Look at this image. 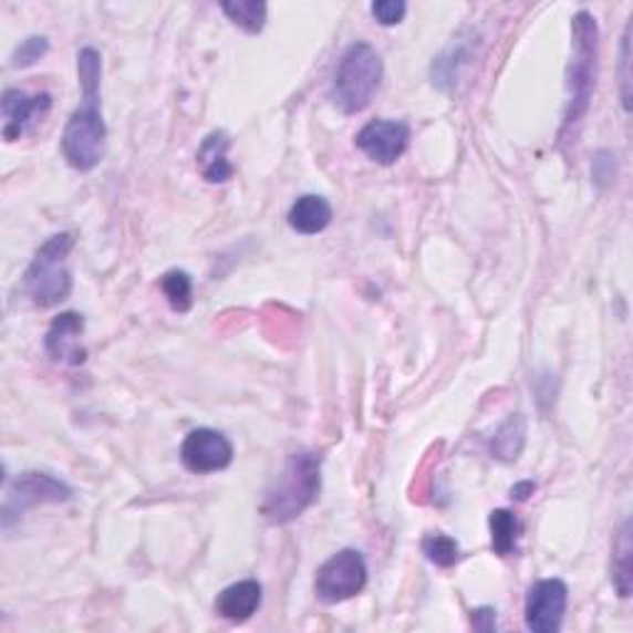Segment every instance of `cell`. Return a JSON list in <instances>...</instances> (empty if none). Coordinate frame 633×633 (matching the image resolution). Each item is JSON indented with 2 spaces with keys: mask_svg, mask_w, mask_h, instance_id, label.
Here are the masks:
<instances>
[{
  "mask_svg": "<svg viewBox=\"0 0 633 633\" xmlns=\"http://www.w3.org/2000/svg\"><path fill=\"white\" fill-rule=\"evenodd\" d=\"M220 10L230 18V23L250 35H258L266 28L268 6L260 3V0H234V3L220 6Z\"/></svg>",
  "mask_w": 633,
  "mask_h": 633,
  "instance_id": "obj_19",
  "label": "cell"
},
{
  "mask_svg": "<svg viewBox=\"0 0 633 633\" xmlns=\"http://www.w3.org/2000/svg\"><path fill=\"white\" fill-rule=\"evenodd\" d=\"M372 15L382 25H398L406 15V3L404 0H376L372 3Z\"/></svg>",
  "mask_w": 633,
  "mask_h": 633,
  "instance_id": "obj_23",
  "label": "cell"
},
{
  "mask_svg": "<svg viewBox=\"0 0 633 633\" xmlns=\"http://www.w3.org/2000/svg\"><path fill=\"white\" fill-rule=\"evenodd\" d=\"M631 23L624 30V40H621V100H624V110L631 112Z\"/></svg>",
  "mask_w": 633,
  "mask_h": 633,
  "instance_id": "obj_24",
  "label": "cell"
},
{
  "mask_svg": "<svg viewBox=\"0 0 633 633\" xmlns=\"http://www.w3.org/2000/svg\"><path fill=\"white\" fill-rule=\"evenodd\" d=\"M569 604V589L562 579H540L525 599V624L532 633H557Z\"/></svg>",
  "mask_w": 633,
  "mask_h": 633,
  "instance_id": "obj_8",
  "label": "cell"
},
{
  "mask_svg": "<svg viewBox=\"0 0 633 633\" xmlns=\"http://www.w3.org/2000/svg\"><path fill=\"white\" fill-rule=\"evenodd\" d=\"M162 292L174 312H188L194 304V280L186 270H168L162 278Z\"/></svg>",
  "mask_w": 633,
  "mask_h": 633,
  "instance_id": "obj_20",
  "label": "cell"
},
{
  "mask_svg": "<svg viewBox=\"0 0 633 633\" xmlns=\"http://www.w3.org/2000/svg\"><path fill=\"white\" fill-rule=\"evenodd\" d=\"M421 550H424V554L430 564L443 567V569L453 567L460 559V544L453 540L450 535H443V532L424 537V542H421Z\"/></svg>",
  "mask_w": 633,
  "mask_h": 633,
  "instance_id": "obj_21",
  "label": "cell"
},
{
  "mask_svg": "<svg viewBox=\"0 0 633 633\" xmlns=\"http://www.w3.org/2000/svg\"><path fill=\"white\" fill-rule=\"evenodd\" d=\"M262 604V587L256 579H246V582H236L226 587L216 599V614L234 624L248 621Z\"/></svg>",
  "mask_w": 633,
  "mask_h": 633,
  "instance_id": "obj_13",
  "label": "cell"
},
{
  "mask_svg": "<svg viewBox=\"0 0 633 633\" xmlns=\"http://www.w3.org/2000/svg\"><path fill=\"white\" fill-rule=\"evenodd\" d=\"M52 107V97L48 92L40 94H30L20 92V90H6L3 100H0V110H3V136L6 142H18L20 136L25 132L33 129L38 122H42V117L50 112Z\"/></svg>",
  "mask_w": 633,
  "mask_h": 633,
  "instance_id": "obj_11",
  "label": "cell"
},
{
  "mask_svg": "<svg viewBox=\"0 0 633 633\" xmlns=\"http://www.w3.org/2000/svg\"><path fill=\"white\" fill-rule=\"evenodd\" d=\"M322 488V458L312 450L292 453L266 490L260 512L272 525H288L310 508Z\"/></svg>",
  "mask_w": 633,
  "mask_h": 633,
  "instance_id": "obj_2",
  "label": "cell"
},
{
  "mask_svg": "<svg viewBox=\"0 0 633 633\" xmlns=\"http://www.w3.org/2000/svg\"><path fill=\"white\" fill-rule=\"evenodd\" d=\"M470 624L475 631H492L495 629V609H490V606L475 609L473 616H470Z\"/></svg>",
  "mask_w": 633,
  "mask_h": 633,
  "instance_id": "obj_25",
  "label": "cell"
},
{
  "mask_svg": "<svg viewBox=\"0 0 633 633\" xmlns=\"http://www.w3.org/2000/svg\"><path fill=\"white\" fill-rule=\"evenodd\" d=\"M366 579L369 569L364 557L356 550H342L316 569L314 594L322 604H342V601L364 592Z\"/></svg>",
  "mask_w": 633,
  "mask_h": 633,
  "instance_id": "obj_6",
  "label": "cell"
},
{
  "mask_svg": "<svg viewBox=\"0 0 633 633\" xmlns=\"http://www.w3.org/2000/svg\"><path fill=\"white\" fill-rule=\"evenodd\" d=\"M332 218L334 210L330 206V200L308 194L294 200L288 214V224L292 230H298L302 236H316L332 224Z\"/></svg>",
  "mask_w": 633,
  "mask_h": 633,
  "instance_id": "obj_15",
  "label": "cell"
},
{
  "mask_svg": "<svg viewBox=\"0 0 633 633\" xmlns=\"http://www.w3.org/2000/svg\"><path fill=\"white\" fill-rule=\"evenodd\" d=\"M525 436H527V424H525L522 414H512L500 426V430L495 434V438L490 443L492 456L505 460V463L517 460V456H520L522 446H525Z\"/></svg>",
  "mask_w": 633,
  "mask_h": 633,
  "instance_id": "obj_17",
  "label": "cell"
},
{
  "mask_svg": "<svg viewBox=\"0 0 633 633\" xmlns=\"http://www.w3.org/2000/svg\"><path fill=\"white\" fill-rule=\"evenodd\" d=\"M384 65L369 42H354L344 50L332 80V102L344 114H359L372 104L382 87Z\"/></svg>",
  "mask_w": 633,
  "mask_h": 633,
  "instance_id": "obj_4",
  "label": "cell"
},
{
  "mask_svg": "<svg viewBox=\"0 0 633 633\" xmlns=\"http://www.w3.org/2000/svg\"><path fill=\"white\" fill-rule=\"evenodd\" d=\"M50 50V42L48 38H40V35H33V38H28L20 42V45L15 48L13 55H10V68H30V65H35V62L45 55V52Z\"/></svg>",
  "mask_w": 633,
  "mask_h": 633,
  "instance_id": "obj_22",
  "label": "cell"
},
{
  "mask_svg": "<svg viewBox=\"0 0 633 633\" xmlns=\"http://www.w3.org/2000/svg\"><path fill=\"white\" fill-rule=\"evenodd\" d=\"M84 332V316L77 312H62L55 316L45 334V352L52 362L80 366L87 359V350L80 344Z\"/></svg>",
  "mask_w": 633,
  "mask_h": 633,
  "instance_id": "obj_12",
  "label": "cell"
},
{
  "mask_svg": "<svg viewBox=\"0 0 633 633\" xmlns=\"http://www.w3.org/2000/svg\"><path fill=\"white\" fill-rule=\"evenodd\" d=\"M408 139H411V129L406 122L374 120L356 134L354 142L359 149L372 158V162L382 164V166H392L406 154Z\"/></svg>",
  "mask_w": 633,
  "mask_h": 633,
  "instance_id": "obj_10",
  "label": "cell"
},
{
  "mask_svg": "<svg viewBox=\"0 0 633 633\" xmlns=\"http://www.w3.org/2000/svg\"><path fill=\"white\" fill-rule=\"evenodd\" d=\"M77 75L82 104L72 112L62 132V156L75 172H92L104 158V144H107V126H104L100 104L102 58L97 50L82 48L77 52Z\"/></svg>",
  "mask_w": 633,
  "mask_h": 633,
  "instance_id": "obj_1",
  "label": "cell"
},
{
  "mask_svg": "<svg viewBox=\"0 0 633 633\" xmlns=\"http://www.w3.org/2000/svg\"><path fill=\"white\" fill-rule=\"evenodd\" d=\"M181 460L196 475L226 470L234 463V443L216 428H196L181 443Z\"/></svg>",
  "mask_w": 633,
  "mask_h": 633,
  "instance_id": "obj_9",
  "label": "cell"
},
{
  "mask_svg": "<svg viewBox=\"0 0 633 633\" xmlns=\"http://www.w3.org/2000/svg\"><path fill=\"white\" fill-rule=\"evenodd\" d=\"M72 500V488L48 473H23L10 485L3 505V522L10 525L13 517H20L35 505H58Z\"/></svg>",
  "mask_w": 633,
  "mask_h": 633,
  "instance_id": "obj_7",
  "label": "cell"
},
{
  "mask_svg": "<svg viewBox=\"0 0 633 633\" xmlns=\"http://www.w3.org/2000/svg\"><path fill=\"white\" fill-rule=\"evenodd\" d=\"M72 248H75V236L58 234L42 242L35 252L23 276V292L35 308H55L70 298L72 272L68 262Z\"/></svg>",
  "mask_w": 633,
  "mask_h": 633,
  "instance_id": "obj_3",
  "label": "cell"
},
{
  "mask_svg": "<svg viewBox=\"0 0 633 633\" xmlns=\"http://www.w3.org/2000/svg\"><path fill=\"white\" fill-rule=\"evenodd\" d=\"M574 33V58L572 68H569V107H567V120L564 129L569 126L582 122V117L589 110V102H592V92L596 84V58H599V25L596 18L592 13L574 15L572 23Z\"/></svg>",
  "mask_w": 633,
  "mask_h": 633,
  "instance_id": "obj_5",
  "label": "cell"
},
{
  "mask_svg": "<svg viewBox=\"0 0 633 633\" xmlns=\"http://www.w3.org/2000/svg\"><path fill=\"white\" fill-rule=\"evenodd\" d=\"M520 520L510 510H492L490 512V535H492V550L500 557H510L517 550V540H520Z\"/></svg>",
  "mask_w": 633,
  "mask_h": 633,
  "instance_id": "obj_18",
  "label": "cell"
},
{
  "mask_svg": "<svg viewBox=\"0 0 633 633\" xmlns=\"http://www.w3.org/2000/svg\"><path fill=\"white\" fill-rule=\"evenodd\" d=\"M611 582L621 599L631 596L633 589V537H631V520L624 522L614 542V559H611Z\"/></svg>",
  "mask_w": 633,
  "mask_h": 633,
  "instance_id": "obj_16",
  "label": "cell"
},
{
  "mask_svg": "<svg viewBox=\"0 0 633 633\" xmlns=\"http://www.w3.org/2000/svg\"><path fill=\"white\" fill-rule=\"evenodd\" d=\"M537 490V485L535 482H517V485H512V490H510V495H512V500H517V502H525L527 498H530V495Z\"/></svg>",
  "mask_w": 633,
  "mask_h": 633,
  "instance_id": "obj_26",
  "label": "cell"
},
{
  "mask_svg": "<svg viewBox=\"0 0 633 633\" xmlns=\"http://www.w3.org/2000/svg\"><path fill=\"white\" fill-rule=\"evenodd\" d=\"M228 146H230V139L224 129L210 132L204 139V144L198 146L196 166L208 184H226L234 178L236 168L228 162Z\"/></svg>",
  "mask_w": 633,
  "mask_h": 633,
  "instance_id": "obj_14",
  "label": "cell"
}]
</instances>
